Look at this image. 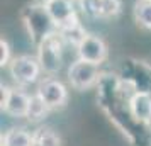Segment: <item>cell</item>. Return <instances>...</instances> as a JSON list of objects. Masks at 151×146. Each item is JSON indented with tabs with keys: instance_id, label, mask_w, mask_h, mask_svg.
<instances>
[{
	"instance_id": "cell-1",
	"label": "cell",
	"mask_w": 151,
	"mask_h": 146,
	"mask_svg": "<svg viewBox=\"0 0 151 146\" xmlns=\"http://www.w3.org/2000/svg\"><path fill=\"white\" fill-rule=\"evenodd\" d=\"M21 19L24 22L26 29H27L29 37L36 44H39L41 41H44L48 36L58 32V27H56L53 17L49 15L46 5L41 4V2L27 4L26 7L22 9Z\"/></svg>"
},
{
	"instance_id": "cell-2",
	"label": "cell",
	"mask_w": 151,
	"mask_h": 146,
	"mask_svg": "<svg viewBox=\"0 0 151 146\" xmlns=\"http://www.w3.org/2000/svg\"><path fill=\"white\" fill-rule=\"evenodd\" d=\"M65 44L66 42L60 32L48 36L44 41L37 44V60L41 63L42 71L48 77H55L61 71L65 61Z\"/></svg>"
},
{
	"instance_id": "cell-3",
	"label": "cell",
	"mask_w": 151,
	"mask_h": 146,
	"mask_svg": "<svg viewBox=\"0 0 151 146\" xmlns=\"http://www.w3.org/2000/svg\"><path fill=\"white\" fill-rule=\"evenodd\" d=\"M100 78V66L76 58L68 66V83L78 92L90 90Z\"/></svg>"
},
{
	"instance_id": "cell-4",
	"label": "cell",
	"mask_w": 151,
	"mask_h": 146,
	"mask_svg": "<svg viewBox=\"0 0 151 146\" xmlns=\"http://www.w3.org/2000/svg\"><path fill=\"white\" fill-rule=\"evenodd\" d=\"M9 73L15 83L24 87V85L36 83L39 80V75L42 73V68L37 56L21 55L17 58H12L9 65Z\"/></svg>"
},
{
	"instance_id": "cell-5",
	"label": "cell",
	"mask_w": 151,
	"mask_h": 146,
	"mask_svg": "<svg viewBox=\"0 0 151 146\" xmlns=\"http://www.w3.org/2000/svg\"><path fill=\"white\" fill-rule=\"evenodd\" d=\"M76 58L83 61L93 63V65H104L109 58V46L100 36L97 34H85L80 44L76 46Z\"/></svg>"
},
{
	"instance_id": "cell-6",
	"label": "cell",
	"mask_w": 151,
	"mask_h": 146,
	"mask_svg": "<svg viewBox=\"0 0 151 146\" xmlns=\"http://www.w3.org/2000/svg\"><path fill=\"white\" fill-rule=\"evenodd\" d=\"M36 93L49 105V109H61L68 104V88L66 85L63 83L61 80H58L55 77H48L41 80L37 85V90Z\"/></svg>"
},
{
	"instance_id": "cell-7",
	"label": "cell",
	"mask_w": 151,
	"mask_h": 146,
	"mask_svg": "<svg viewBox=\"0 0 151 146\" xmlns=\"http://www.w3.org/2000/svg\"><path fill=\"white\" fill-rule=\"evenodd\" d=\"M31 95L27 92L17 87V88H4L2 87V112L10 117L22 119L27 117Z\"/></svg>"
},
{
	"instance_id": "cell-8",
	"label": "cell",
	"mask_w": 151,
	"mask_h": 146,
	"mask_svg": "<svg viewBox=\"0 0 151 146\" xmlns=\"http://www.w3.org/2000/svg\"><path fill=\"white\" fill-rule=\"evenodd\" d=\"M44 5H46L49 15L53 17V21H55L58 29L78 21L75 0H46Z\"/></svg>"
},
{
	"instance_id": "cell-9",
	"label": "cell",
	"mask_w": 151,
	"mask_h": 146,
	"mask_svg": "<svg viewBox=\"0 0 151 146\" xmlns=\"http://www.w3.org/2000/svg\"><path fill=\"white\" fill-rule=\"evenodd\" d=\"M131 116L144 124L151 122V93L146 90H136L127 100Z\"/></svg>"
},
{
	"instance_id": "cell-10",
	"label": "cell",
	"mask_w": 151,
	"mask_h": 146,
	"mask_svg": "<svg viewBox=\"0 0 151 146\" xmlns=\"http://www.w3.org/2000/svg\"><path fill=\"white\" fill-rule=\"evenodd\" d=\"M2 146H34V132L24 127H10L2 134Z\"/></svg>"
},
{
	"instance_id": "cell-11",
	"label": "cell",
	"mask_w": 151,
	"mask_h": 146,
	"mask_svg": "<svg viewBox=\"0 0 151 146\" xmlns=\"http://www.w3.org/2000/svg\"><path fill=\"white\" fill-rule=\"evenodd\" d=\"M132 17L139 27L151 31V0H137L132 7Z\"/></svg>"
},
{
	"instance_id": "cell-12",
	"label": "cell",
	"mask_w": 151,
	"mask_h": 146,
	"mask_svg": "<svg viewBox=\"0 0 151 146\" xmlns=\"http://www.w3.org/2000/svg\"><path fill=\"white\" fill-rule=\"evenodd\" d=\"M49 105L42 100L37 93L31 95V102H29V111H27V119L32 121V122H37V121H42L49 114Z\"/></svg>"
},
{
	"instance_id": "cell-13",
	"label": "cell",
	"mask_w": 151,
	"mask_h": 146,
	"mask_svg": "<svg viewBox=\"0 0 151 146\" xmlns=\"http://www.w3.org/2000/svg\"><path fill=\"white\" fill-rule=\"evenodd\" d=\"M34 146H61V138L51 127H39L34 131Z\"/></svg>"
},
{
	"instance_id": "cell-14",
	"label": "cell",
	"mask_w": 151,
	"mask_h": 146,
	"mask_svg": "<svg viewBox=\"0 0 151 146\" xmlns=\"http://www.w3.org/2000/svg\"><path fill=\"white\" fill-rule=\"evenodd\" d=\"M78 5L90 19H104V0H78Z\"/></svg>"
},
{
	"instance_id": "cell-15",
	"label": "cell",
	"mask_w": 151,
	"mask_h": 146,
	"mask_svg": "<svg viewBox=\"0 0 151 146\" xmlns=\"http://www.w3.org/2000/svg\"><path fill=\"white\" fill-rule=\"evenodd\" d=\"M122 12V2L121 0H104V19L116 17Z\"/></svg>"
},
{
	"instance_id": "cell-16",
	"label": "cell",
	"mask_w": 151,
	"mask_h": 146,
	"mask_svg": "<svg viewBox=\"0 0 151 146\" xmlns=\"http://www.w3.org/2000/svg\"><path fill=\"white\" fill-rule=\"evenodd\" d=\"M12 61V51H10V44L7 39H0V66H9Z\"/></svg>"
},
{
	"instance_id": "cell-17",
	"label": "cell",
	"mask_w": 151,
	"mask_h": 146,
	"mask_svg": "<svg viewBox=\"0 0 151 146\" xmlns=\"http://www.w3.org/2000/svg\"><path fill=\"white\" fill-rule=\"evenodd\" d=\"M34 2H41V4H44V2H46V0H34Z\"/></svg>"
}]
</instances>
